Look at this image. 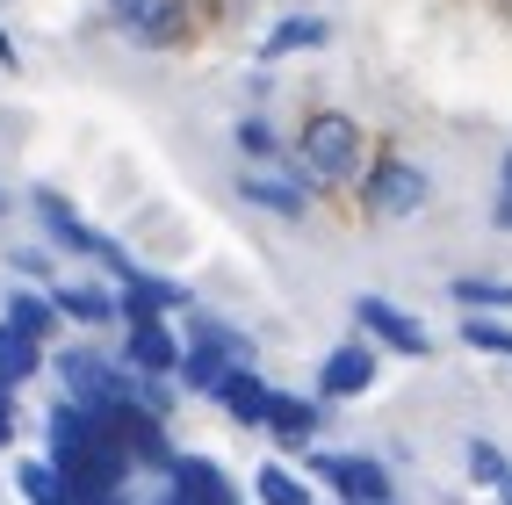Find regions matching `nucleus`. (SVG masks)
I'll list each match as a JSON object with an SVG mask.
<instances>
[{"label": "nucleus", "instance_id": "1", "mask_svg": "<svg viewBox=\"0 0 512 505\" xmlns=\"http://www.w3.org/2000/svg\"><path fill=\"white\" fill-rule=\"evenodd\" d=\"M303 174H311V181H354L361 174V123L354 116H311V123H303Z\"/></svg>", "mask_w": 512, "mask_h": 505}, {"label": "nucleus", "instance_id": "2", "mask_svg": "<svg viewBox=\"0 0 512 505\" xmlns=\"http://www.w3.org/2000/svg\"><path fill=\"white\" fill-rule=\"evenodd\" d=\"M311 477L339 498V505H397V484L375 455H332V448H311Z\"/></svg>", "mask_w": 512, "mask_h": 505}, {"label": "nucleus", "instance_id": "3", "mask_svg": "<svg viewBox=\"0 0 512 505\" xmlns=\"http://www.w3.org/2000/svg\"><path fill=\"white\" fill-rule=\"evenodd\" d=\"M354 325H361V340H375L383 354H404V361L433 354V332L404 311V303H390V296H354Z\"/></svg>", "mask_w": 512, "mask_h": 505}, {"label": "nucleus", "instance_id": "4", "mask_svg": "<svg viewBox=\"0 0 512 505\" xmlns=\"http://www.w3.org/2000/svg\"><path fill=\"white\" fill-rule=\"evenodd\" d=\"M166 491L188 498V505H246V491H238V477L217 462V455H174L166 462Z\"/></svg>", "mask_w": 512, "mask_h": 505}, {"label": "nucleus", "instance_id": "5", "mask_svg": "<svg viewBox=\"0 0 512 505\" xmlns=\"http://www.w3.org/2000/svg\"><path fill=\"white\" fill-rule=\"evenodd\" d=\"M375 340H339L325 361H318V397L325 404H354V397H368L375 390Z\"/></svg>", "mask_w": 512, "mask_h": 505}, {"label": "nucleus", "instance_id": "6", "mask_svg": "<svg viewBox=\"0 0 512 505\" xmlns=\"http://www.w3.org/2000/svg\"><path fill=\"white\" fill-rule=\"evenodd\" d=\"M37 217H44V231H51L65 253H87V260H109V267H123V260H130L116 239H101L94 224H80V217H73V202L51 195V188H37Z\"/></svg>", "mask_w": 512, "mask_h": 505}, {"label": "nucleus", "instance_id": "7", "mask_svg": "<svg viewBox=\"0 0 512 505\" xmlns=\"http://www.w3.org/2000/svg\"><path fill=\"white\" fill-rule=\"evenodd\" d=\"M238 195L260 202V210H275V217H303V210H311V188H303V174H289L282 159H253L246 174H238Z\"/></svg>", "mask_w": 512, "mask_h": 505}, {"label": "nucleus", "instance_id": "8", "mask_svg": "<svg viewBox=\"0 0 512 505\" xmlns=\"http://www.w3.org/2000/svg\"><path fill=\"white\" fill-rule=\"evenodd\" d=\"M181 332L166 325V318H145V325H130V340H123V361L138 368V376H159V383H174L181 376Z\"/></svg>", "mask_w": 512, "mask_h": 505}, {"label": "nucleus", "instance_id": "9", "mask_svg": "<svg viewBox=\"0 0 512 505\" xmlns=\"http://www.w3.org/2000/svg\"><path fill=\"white\" fill-rule=\"evenodd\" d=\"M267 433H275L289 455H311V448H318V433H325V397L275 390V404H267Z\"/></svg>", "mask_w": 512, "mask_h": 505}, {"label": "nucleus", "instance_id": "10", "mask_svg": "<svg viewBox=\"0 0 512 505\" xmlns=\"http://www.w3.org/2000/svg\"><path fill=\"white\" fill-rule=\"evenodd\" d=\"M368 210L375 217H419L426 210V174L412 159H383L375 181H368Z\"/></svg>", "mask_w": 512, "mask_h": 505}, {"label": "nucleus", "instance_id": "11", "mask_svg": "<svg viewBox=\"0 0 512 505\" xmlns=\"http://www.w3.org/2000/svg\"><path fill=\"white\" fill-rule=\"evenodd\" d=\"M116 311H123V325H145V318H166V311H188V289L181 282H166V275H130L123 282V296H116Z\"/></svg>", "mask_w": 512, "mask_h": 505}, {"label": "nucleus", "instance_id": "12", "mask_svg": "<svg viewBox=\"0 0 512 505\" xmlns=\"http://www.w3.org/2000/svg\"><path fill=\"white\" fill-rule=\"evenodd\" d=\"M217 404L238 419V426H267V404H275V383L260 376L253 361H238L231 376H224V390H217Z\"/></svg>", "mask_w": 512, "mask_h": 505}, {"label": "nucleus", "instance_id": "13", "mask_svg": "<svg viewBox=\"0 0 512 505\" xmlns=\"http://www.w3.org/2000/svg\"><path fill=\"white\" fill-rule=\"evenodd\" d=\"M116 22L138 44H166L174 37V0H116Z\"/></svg>", "mask_w": 512, "mask_h": 505}, {"label": "nucleus", "instance_id": "14", "mask_svg": "<svg viewBox=\"0 0 512 505\" xmlns=\"http://www.w3.org/2000/svg\"><path fill=\"white\" fill-rule=\"evenodd\" d=\"M253 498H260V505H318L311 477H303V469H282V462H260V477H253Z\"/></svg>", "mask_w": 512, "mask_h": 505}, {"label": "nucleus", "instance_id": "15", "mask_svg": "<svg viewBox=\"0 0 512 505\" xmlns=\"http://www.w3.org/2000/svg\"><path fill=\"white\" fill-rule=\"evenodd\" d=\"M231 368H238V361H231L224 347H195V340H188V354H181V376H174V383H188V390H202V397H217Z\"/></svg>", "mask_w": 512, "mask_h": 505}, {"label": "nucleus", "instance_id": "16", "mask_svg": "<svg viewBox=\"0 0 512 505\" xmlns=\"http://www.w3.org/2000/svg\"><path fill=\"white\" fill-rule=\"evenodd\" d=\"M58 296H37V289H15L8 296V325L15 332H29V340H51V332H58Z\"/></svg>", "mask_w": 512, "mask_h": 505}, {"label": "nucleus", "instance_id": "17", "mask_svg": "<svg viewBox=\"0 0 512 505\" xmlns=\"http://www.w3.org/2000/svg\"><path fill=\"white\" fill-rule=\"evenodd\" d=\"M37 361H44V340H29V332L0 325V390L29 383V376H37Z\"/></svg>", "mask_w": 512, "mask_h": 505}, {"label": "nucleus", "instance_id": "18", "mask_svg": "<svg viewBox=\"0 0 512 505\" xmlns=\"http://www.w3.org/2000/svg\"><path fill=\"white\" fill-rule=\"evenodd\" d=\"M325 44V22L318 15H289V22H275L260 37V58H289V51H318Z\"/></svg>", "mask_w": 512, "mask_h": 505}, {"label": "nucleus", "instance_id": "19", "mask_svg": "<svg viewBox=\"0 0 512 505\" xmlns=\"http://www.w3.org/2000/svg\"><path fill=\"white\" fill-rule=\"evenodd\" d=\"M462 347H476V354H498V361H512V325L498 318V311H469L462 325Z\"/></svg>", "mask_w": 512, "mask_h": 505}, {"label": "nucleus", "instance_id": "20", "mask_svg": "<svg viewBox=\"0 0 512 505\" xmlns=\"http://www.w3.org/2000/svg\"><path fill=\"white\" fill-rule=\"evenodd\" d=\"M51 296H58V311L80 318V325H116V318H123L109 289H51Z\"/></svg>", "mask_w": 512, "mask_h": 505}, {"label": "nucleus", "instance_id": "21", "mask_svg": "<svg viewBox=\"0 0 512 505\" xmlns=\"http://www.w3.org/2000/svg\"><path fill=\"white\" fill-rule=\"evenodd\" d=\"M448 296L462 303V311H512V282H484V275H462Z\"/></svg>", "mask_w": 512, "mask_h": 505}, {"label": "nucleus", "instance_id": "22", "mask_svg": "<svg viewBox=\"0 0 512 505\" xmlns=\"http://www.w3.org/2000/svg\"><path fill=\"white\" fill-rule=\"evenodd\" d=\"M188 340H195V347H224L231 361H253V340H246L238 325H224V318H195V325H188Z\"/></svg>", "mask_w": 512, "mask_h": 505}, {"label": "nucleus", "instance_id": "23", "mask_svg": "<svg viewBox=\"0 0 512 505\" xmlns=\"http://www.w3.org/2000/svg\"><path fill=\"white\" fill-rule=\"evenodd\" d=\"M15 484H22V498H29V505H51V498L65 491L58 462H22V469H15Z\"/></svg>", "mask_w": 512, "mask_h": 505}, {"label": "nucleus", "instance_id": "24", "mask_svg": "<svg viewBox=\"0 0 512 505\" xmlns=\"http://www.w3.org/2000/svg\"><path fill=\"white\" fill-rule=\"evenodd\" d=\"M469 477H476V484H505V477H512L505 448H498V441H469Z\"/></svg>", "mask_w": 512, "mask_h": 505}, {"label": "nucleus", "instance_id": "25", "mask_svg": "<svg viewBox=\"0 0 512 505\" xmlns=\"http://www.w3.org/2000/svg\"><path fill=\"white\" fill-rule=\"evenodd\" d=\"M238 145H246L253 159H282V138H275V130H267L260 116H246V123H238Z\"/></svg>", "mask_w": 512, "mask_h": 505}, {"label": "nucleus", "instance_id": "26", "mask_svg": "<svg viewBox=\"0 0 512 505\" xmlns=\"http://www.w3.org/2000/svg\"><path fill=\"white\" fill-rule=\"evenodd\" d=\"M491 224H498V231H512V152H505V166H498V202H491Z\"/></svg>", "mask_w": 512, "mask_h": 505}, {"label": "nucleus", "instance_id": "27", "mask_svg": "<svg viewBox=\"0 0 512 505\" xmlns=\"http://www.w3.org/2000/svg\"><path fill=\"white\" fill-rule=\"evenodd\" d=\"M15 441V390H0V448Z\"/></svg>", "mask_w": 512, "mask_h": 505}, {"label": "nucleus", "instance_id": "28", "mask_svg": "<svg viewBox=\"0 0 512 505\" xmlns=\"http://www.w3.org/2000/svg\"><path fill=\"white\" fill-rule=\"evenodd\" d=\"M101 498H109V491H80V484H65L51 505H101Z\"/></svg>", "mask_w": 512, "mask_h": 505}, {"label": "nucleus", "instance_id": "29", "mask_svg": "<svg viewBox=\"0 0 512 505\" xmlns=\"http://www.w3.org/2000/svg\"><path fill=\"white\" fill-rule=\"evenodd\" d=\"M0 65H15V44H8V29H0Z\"/></svg>", "mask_w": 512, "mask_h": 505}, {"label": "nucleus", "instance_id": "30", "mask_svg": "<svg viewBox=\"0 0 512 505\" xmlns=\"http://www.w3.org/2000/svg\"><path fill=\"white\" fill-rule=\"evenodd\" d=\"M498 505H512V477H505V484H498Z\"/></svg>", "mask_w": 512, "mask_h": 505}, {"label": "nucleus", "instance_id": "31", "mask_svg": "<svg viewBox=\"0 0 512 505\" xmlns=\"http://www.w3.org/2000/svg\"><path fill=\"white\" fill-rule=\"evenodd\" d=\"M152 505H188V498H174V491H166V498H152Z\"/></svg>", "mask_w": 512, "mask_h": 505}, {"label": "nucleus", "instance_id": "32", "mask_svg": "<svg viewBox=\"0 0 512 505\" xmlns=\"http://www.w3.org/2000/svg\"><path fill=\"white\" fill-rule=\"evenodd\" d=\"M101 505H130V498H123V491H109V498H101Z\"/></svg>", "mask_w": 512, "mask_h": 505}]
</instances>
